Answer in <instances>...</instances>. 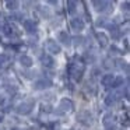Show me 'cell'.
<instances>
[{"label": "cell", "mask_w": 130, "mask_h": 130, "mask_svg": "<svg viewBox=\"0 0 130 130\" xmlns=\"http://www.w3.org/2000/svg\"><path fill=\"white\" fill-rule=\"evenodd\" d=\"M69 74L71 76V78L76 80V81H78V80H81L83 74H84V70H85V64L83 62H80V60H77V62H73L69 64Z\"/></svg>", "instance_id": "obj_1"}, {"label": "cell", "mask_w": 130, "mask_h": 130, "mask_svg": "<svg viewBox=\"0 0 130 130\" xmlns=\"http://www.w3.org/2000/svg\"><path fill=\"white\" fill-rule=\"evenodd\" d=\"M34 108V101H27V102H21L17 106V113L18 115H29Z\"/></svg>", "instance_id": "obj_2"}, {"label": "cell", "mask_w": 130, "mask_h": 130, "mask_svg": "<svg viewBox=\"0 0 130 130\" xmlns=\"http://www.w3.org/2000/svg\"><path fill=\"white\" fill-rule=\"evenodd\" d=\"M46 49H48L51 53H53V55H57V53H60V52H62L60 45L55 39H48V41H46Z\"/></svg>", "instance_id": "obj_3"}, {"label": "cell", "mask_w": 130, "mask_h": 130, "mask_svg": "<svg viewBox=\"0 0 130 130\" xmlns=\"http://www.w3.org/2000/svg\"><path fill=\"white\" fill-rule=\"evenodd\" d=\"M77 119H78V122L84 123L85 126L92 123V116H91V113L88 112V110H81V112L77 115Z\"/></svg>", "instance_id": "obj_4"}, {"label": "cell", "mask_w": 130, "mask_h": 130, "mask_svg": "<svg viewBox=\"0 0 130 130\" xmlns=\"http://www.w3.org/2000/svg\"><path fill=\"white\" fill-rule=\"evenodd\" d=\"M59 108H60V112H70V110H73L74 104H73L71 99L63 98L62 101H60V104H59Z\"/></svg>", "instance_id": "obj_5"}, {"label": "cell", "mask_w": 130, "mask_h": 130, "mask_svg": "<svg viewBox=\"0 0 130 130\" xmlns=\"http://www.w3.org/2000/svg\"><path fill=\"white\" fill-rule=\"evenodd\" d=\"M94 6H95V10H98V11H110V10H113L112 3H109V2H94Z\"/></svg>", "instance_id": "obj_6"}, {"label": "cell", "mask_w": 130, "mask_h": 130, "mask_svg": "<svg viewBox=\"0 0 130 130\" xmlns=\"http://www.w3.org/2000/svg\"><path fill=\"white\" fill-rule=\"evenodd\" d=\"M84 27H85V23L83 21V18L76 17V18H73V20H71V28L76 29V31H83V29H84Z\"/></svg>", "instance_id": "obj_7"}, {"label": "cell", "mask_w": 130, "mask_h": 130, "mask_svg": "<svg viewBox=\"0 0 130 130\" xmlns=\"http://www.w3.org/2000/svg\"><path fill=\"white\" fill-rule=\"evenodd\" d=\"M52 85V81L51 80H48V78H43V80H39V81H37L35 83V85H34V88L35 90H45V88H49Z\"/></svg>", "instance_id": "obj_8"}, {"label": "cell", "mask_w": 130, "mask_h": 130, "mask_svg": "<svg viewBox=\"0 0 130 130\" xmlns=\"http://www.w3.org/2000/svg\"><path fill=\"white\" fill-rule=\"evenodd\" d=\"M41 62H42V64L45 66V67H53L55 66V60L52 56H49V55H42L41 56Z\"/></svg>", "instance_id": "obj_9"}, {"label": "cell", "mask_w": 130, "mask_h": 130, "mask_svg": "<svg viewBox=\"0 0 130 130\" xmlns=\"http://www.w3.org/2000/svg\"><path fill=\"white\" fill-rule=\"evenodd\" d=\"M24 29H25L27 32H29V34L37 32V24L32 20H24Z\"/></svg>", "instance_id": "obj_10"}, {"label": "cell", "mask_w": 130, "mask_h": 130, "mask_svg": "<svg viewBox=\"0 0 130 130\" xmlns=\"http://www.w3.org/2000/svg\"><path fill=\"white\" fill-rule=\"evenodd\" d=\"M57 38H59V41L63 43V45H70V42H71V38H70V35L67 34L66 31H60L59 32V35H57Z\"/></svg>", "instance_id": "obj_11"}, {"label": "cell", "mask_w": 130, "mask_h": 130, "mask_svg": "<svg viewBox=\"0 0 130 130\" xmlns=\"http://www.w3.org/2000/svg\"><path fill=\"white\" fill-rule=\"evenodd\" d=\"M113 80H115V76H113V74H105V76L101 78V83H102V85H105V87H110L112 83H113Z\"/></svg>", "instance_id": "obj_12"}, {"label": "cell", "mask_w": 130, "mask_h": 130, "mask_svg": "<svg viewBox=\"0 0 130 130\" xmlns=\"http://www.w3.org/2000/svg\"><path fill=\"white\" fill-rule=\"evenodd\" d=\"M20 63H21V66H24V67H31L32 66V59L29 56H27V55H23V56L20 57Z\"/></svg>", "instance_id": "obj_13"}, {"label": "cell", "mask_w": 130, "mask_h": 130, "mask_svg": "<svg viewBox=\"0 0 130 130\" xmlns=\"http://www.w3.org/2000/svg\"><path fill=\"white\" fill-rule=\"evenodd\" d=\"M96 38H98V42H99V45H101V48L108 46V37L104 34V32H99V34L96 35Z\"/></svg>", "instance_id": "obj_14"}, {"label": "cell", "mask_w": 130, "mask_h": 130, "mask_svg": "<svg viewBox=\"0 0 130 130\" xmlns=\"http://www.w3.org/2000/svg\"><path fill=\"white\" fill-rule=\"evenodd\" d=\"M108 28H109L110 34H112V37L115 38V39H118V38L120 37V31H119V28L116 25H109Z\"/></svg>", "instance_id": "obj_15"}, {"label": "cell", "mask_w": 130, "mask_h": 130, "mask_svg": "<svg viewBox=\"0 0 130 130\" xmlns=\"http://www.w3.org/2000/svg\"><path fill=\"white\" fill-rule=\"evenodd\" d=\"M9 63H10V59L7 55H4V53L0 55V67H6Z\"/></svg>", "instance_id": "obj_16"}, {"label": "cell", "mask_w": 130, "mask_h": 130, "mask_svg": "<svg viewBox=\"0 0 130 130\" xmlns=\"http://www.w3.org/2000/svg\"><path fill=\"white\" fill-rule=\"evenodd\" d=\"M115 101H116V95H115V94H109V95L105 98V104H106L108 106L113 105V104H115Z\"/></svg>", "instance_id": "obj_17"}, {"label": "cell", "mask_w": 130, "mask_h": 130, "mask_svg": "<svg viewBox=\"0 0 130 130\" xmlns=\"http://www.w3.org/2000/svg\"><path fill=\"white\" fill-rule=\"evenodd\" d=\"M6 91L9 94H11V95H15L17 94V87L14 84H6Z\"/></svg>", "instance_id": "obj_18"}, {"label": "cell", "mask_w": 130, "mask_h": 130, "mask_svg": "<svg viewBox=\"0 0 130 130\" xmlns=\"http://www.w3.org/2000/svg\"><path fill=\"white\" fill-rule=\"evenodd\" d=\"M18 2H15V0H13V2H7L6 3V7L9 10H17V7H18Z\"/></svg>", "instance_id": "obj_19"}, {"label": "cell", "mask_w": 130, "mask_h": 130, "mask_svg": "<svg viewBox=\"0 0 130 130\" xmlns=\"http://www.w3.org/2000/svg\"><path fill=\"white\" fill-rule=\"evenodd\" d=\"M76 7H77L76 2H67V10H69V13H70V14L76 13Z\"/></svg>", "instance_id": "obj_20"}, {"label": "cell", "mask_w": 130, "mask_h": 130, "mask_svg": "<svg viewBox=\"0 0 130 130\" xmlns=\"http://www.w3.org/2000/svg\"><path fill=\"white\" fill-rule=\"evenodd\" d=\"M122 84H123V77H116V78L113 80V83H112V87L118 88V87H120Z\"/></svg>", "instance_id": "obj_21"}, {"label": "cell", "mask_w": 130, "mask_h": 130, "mask_svg": "<svg viewBox=\"0 0 130 130\" xmlns=\"http://www.w3.org/2000/svg\"><path fill=\"white\" fill-rule=\"evenodd\" d=\"M4 34H6L7 37H11V35L14 34V29H13L10 25H4Z\"/></svg>", "instance_id": "obj_22"}, {"label": "cell", "mask_w": 130, "mask_h": 130, "mask_svg": "<svg viewBox=\"0 0 130 130\" xmlns=\"http://www.w3.org/2000/svg\"><path fill=\"white\" fill-rule=\"evenodd\" d=\"M24 77H27V78H35L37 77V71H32V70H29V71H25L24 73Z\"/></svg>", "instance_id": "obj_23"}, {"label": "cell", "mask_w": 130, "mask_h": 130, "mask_svg": "<svg viewBox=\"0 0 130 130\" xmlns=\"http://www.w3.org/2000/svg\"><path fill=\"white\" fill-rule=\"evenodd\" d=\"M83 41H84V38H83V37H76V38H74V43H76L77 46H78V45H81V43H83Z\"/></svg>", "instance_id": "obj_24"}, {"label": "cell", "mask_w": 130, "mask_h": 130, "mask_svg": "<svg viewBox=\"0 0 130 130\" xmlns=\"http://www.w3.org/2000/svg\"><path fill=\"white\" fill-rule=\"evenodd\" d=\"M112 119H113V118H112V115H106V116H105V119H104V123L108 126V124L110 123V120H112Z\"/></svg>", "instance_id": "obj_25"}, {"label": "cell", "mask_w": 130, "mask_h": 130, "mask_svg": "<svg viewBox=\"0 0 130 130\" xmlns=\"http://www.w3.org/2000/svg\"><path fill=\"white\" fill-rule=\"evenodd\" d=\"M127 6H129V3H124V4H122V10H127V9H129V7H127Z\"/></svg>", "instance_id": "obj_26"}, {"label": "cell", "mask_w": 130, "mask_h": 130, "mask_svg": "<svg viewBox=\"0 0 130 130\" xmlns=\"http://www.w3.org/2000/svg\"><path fill=\"white\" fill-rule=\"evenodd\" d=\"M4 104V98L3 96H0V105H3Z\"/></svg>", "instance_id": "obj_27"}, {"label": "cell", "mask_w": 130, "mask_h": 130, "mask_svg": "<svg viewBox=\"0 0 130 130\" xmlns=\"http://www.w3.org/2000/svg\"><path fill=\"white\" fill-rule=\"evenodd\" d=\"M2 120H3V116L0 115V123H2Z\"/></svg>", "instance_id": "obj_28"}, {"label": "cell", "mask_w": 130, "mask_h": 130, "mask_svg": "<svg viewBox=\"0 0 130 130\" xmlns=\"http://www.w3.org/2000/svg\"><path fill=\"white\" fill-rule=\"evenodd\" d=\"M0 41H2V38H0Z\"/></svg>", "instance_id": "obj_29"}]
</instances>
